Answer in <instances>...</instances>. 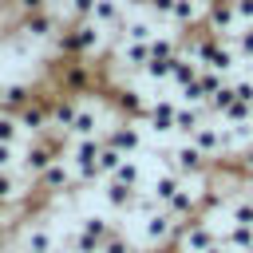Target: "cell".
<instances>
[{
  "label": "cell",
  "instance_id": "6da1fadb",
  "mask_svg": "<svg viewBox=\"0 0 253 253\" xmlns=\"http://www.w3.org/2000/svg\"><path fill=\"white\" fill-rule=\"evenodd\" d=\"M107 28H99L95 20H75V24H63V32L55 36V47L59 55L67 59H95L107 51Z\"/></svg>",
  "mask_w": 253,
  "mask_h": 253
},
{
  "label": "cell",
  "instance_id": "7a4b0ae2",
  "mask_svg": "<svg viewBox=\"0 0 253 253\" xmlns=\"http://www.w3.org/2000/svg\"><path fill=\"white\" fill-rule=\"evenodd\" d=\"M99 154H103V138H71L67 146V166L75 174V186H95L103 182L99 174Z\"/></svg>",
  "mask_w": 253,
  "mask_h": 253
},
{
  "label": "cell",
  "instance_id": "3957f363",
  "mask_svg": "<svg viewBox=\"0 0 253 253\" xmlns=\"http://www.w3.org/2000/svg\"><path fill=\"white\" fill-rule=\"evenodd\" d=\"M221 245V233L198 213V217H190V221H182L178 225V237H174V253H210V249H217Z\"/></svg>",
  "mask_w": 253,
  "mask_h": 253
},
{
  "label": "cell",
  "instance_id": "277c9868",
  "mask_svg": "<svg viewBox=\"0 0 253 253\" xmlns=\"http://www.w3.org/2000/svg\"><path fill=\"white\" fill-rule=\"evenodd\" d=\"M16 32L32 43H55V36L63 32V20H59V8H43V12H28V16H16Z\"/></svg>",
  "mask_w": 253,
  "mask_h": 253
},
{
  "label": "cell",
  "instance_id": "5b68a950",
  "mask_svg": "<svg viewBox=\"0 0 253 253\" xmlns=\"http://www.w3.org/2000/svg\"><path fill=\"white\" fill-rule=\"evenodd\" d=\"M111 233H115V221H111V217L87 213V217H79V225H75V233H71V249H75V253H99V245H103Z\"/></svg>",
  "mask_w": 253,
  "mask_h": 253
},
{
  "label": "cell",
  "instance_id": "8992f818",
  "mask_svg": "<svg viewBox=\"0 0 253 253\" xmlns=\"http://www.w3.org/2000/svg\"><path fill=\"white\" fill-rule=\"evenodd\" d=\"M162 162H166V170H174V174H182V178H194V174H206V170H213V162L186 138V142H178V146H170L166 154H162Z\"/></svg>",
  "mask_w": 253,
  "mask_h": 253
},
{
  "label": "cell",
  "instance_id": "52a82bcc",
  "mask_svg": "<svg viewBox=\"0 0 253 253\" xmlns=\"http://www.w3.org/2000/svg\"><path fill=\"white\" fill-rule=\"evenodd\" d=\"M178 217L170 213V210H154L150 217H142V241H146V249H166V245H174V237H178Z\"/></svg>",
  "mask_w": 253,
  "mask_h": 253
},
{
  "label": "cell",
  "instance_id": "ba28073f",
  "mask_svg": "<svg viewBox=\"0 0 253 253\" xmlns=\"http://www.w3.org/2000/svg\"><path fill=\"white\" fill-rule=\"evenodd\" d=\"M99 138H103L107 146H115L119 154H126V158H134V154L142 150V126H138L134 119H115Z\"/></svg>",
  "mask_w": 253,
  "mask_h": 253
},
{
  "label": "cell",
  "instance_id": "9c48e42d",
  "mask_svg": "<svg viewBox=\"0 0 253 253\" xmlns=\"http://www.w3.org/2000/svg\"><path fill=\"white\" fill-rule=\"evenodd\" d=\"M202 28H206L210 36H217V40H229V36L241 28V20H237V12H233V0H210L206 12H202Z\"/></svg>",
  "mask_w": 253,
  "mask_h": 253
},
{
  "label": "cell",
  "instance_id": "30bf717a",
  "mask_svg": "<svg viewBox=\"0 0 253 253\" xmlns=\"http://www.w3.org/2000/svg\"><path fill=\"white\" fill-rule=\"evenodd\" d=\"M36 186L43 190V194H67V190H75V174H71V166H67V158H59V162H51L40 178H36Z\"/></svg>",
  "mask_w": 253,
  "mask_h": 253
},
{
  "label": "cell",
  "instance_id": "8fae6325",
  "mask_svg": "<svg viewBox=\"0 0 253 253\" xmlns=\"http://www.w3.org/2000/svg\"><path fill=\"white\" fill-rule=\"evenodd\" d=\"M115 63H119V67H130V71H142V67L150 63V43L119 40V43H115Z\"/></svg>",
  "mask_w": 253,
  "mask_h": 253
},
{
  "label": "cell",
  "instance_id": "7c38bea8",
  "mask_svg": "<svg viewBox=\"0 0 253 253\" xmlns=\"http://www.w3.org/2000/svg\"><path fill=\"white\" fill-rule=\"evenodd\" d=\"M178 186H182V174H174V170H162V174H150V178L142 182V194H150L158 206H166V202L178 194Z\"/></svg>",
  "mask_w": 253,
  "mask_h": 253
},
{
  "label": "cell",
  "instance_id": "4fadbf2b",
  "mask_svg": "<svg viewBox=\"0 0 253 253\" xmlns=\"http://www.w3.org/2000/svg\"><path fill=\"white\" fill-rule=\"evenodd\" d=\"M174 111H178V103H170V99L146 103V115H142V123H146L154 134H170V130H174Z\"/></svg>",
  "mask_w": 253,
  "mask_h": 253
},
{
  "label": "cell",
  "instance_id": "5bb4252c",
  "mask_svg": "<svg viewBox=\"0 0 253 253\" xmlns=\"http://www.w3.org/2000/svg\"><path fill=\"white\" fill-rule=\"evenodd\" d=\"M91 20H95L99 28H107V32H119L123 20H126V0H95Z\"/></svg>",
  "mask_w": 253,
  "mask_h": 253
},
{
  "label": "cell",
  "instance_id": "9a60e30c",
  "mask_svg": "<svg viewBox=\"0 0 253 253\" xmlns=\"http://www.w3.org/2000/svg\"><path fill=\"white\" fill-rule=\"evenodd\" d=\"M202 12H206L202 0H174L170 24H174V28H198V24H202Z\"/></svg>",
  "mask_w": 253,
  "mask_h": 253
},
{
  "label": "cell",
  "instance_id": "2e32d148",
  "mask_svg": "<svg viewBox=\"0 0 253 253\" xmlns=\"http://www.w3.org/2000/svg\"><path fill=\"white\" fill-rule=\"evenodd\" d=\"M111 103L123 111V119L142 123V115H146V99H142V91H115V95H111Z\"/></svg>",
  "mask_w": 253,
  "mask_h": 253
},
{
  "label": "cell",
  "instance_id": "e0dca14e",
  "mask_svg": "<svg viewBox=\"0 0 253 253\" xmlns=\"http://www.w3.org/2000/svg\"><path fill=\"white\" fill-rule=\"evenodd\" d=\"M134 194H138V190H130V186H123V182H111V178H107V186H103V202H107L115 213H130Z\"/></svg>",
  "mask_w": 253,
  "mask_h": 253
},
{
  "label": "cell",
  "instance_id": "ac0fdd59",
  "mask_svg": "<svg viewBox=\"0 0 253 253\" xmlns=\"http://www.w3.org/2000/svg\"><path fill=\"white\" fill-rule=\"evenodd\" d=\"M111 182H123V186H130V190H142V166H138V158H123L119 166H115V174H107Z\"/></svg>",
  "mask_w": 253,
  "mask_h": 253
},
{
  "label": "cell",
  "instance_id": "d6986e66",
  "mask_svg": "<svg viewBox=\"0 0 253 253\" xmlns=\"http://www.w3.org/2000/svg\"><path fill=\"white\" fill-rule=\"evenodd\" d=\"M194 75H198V59L178 55L174 67H170V83H174V87H186V83H194Z\"/></svg>",
  "mask_w": 253,
  "mask_h": 253
},
{
  "label": "cell",
  "instance_id": "ffe728a7",
  "mask_svg": "<svg viewBox=\"0 0 253 253\" xmlns=\"http://www.w3.org/2000/svg\"><path fill=\"white\" fill-rule=\"evenodd\" d=\"M99 253H134V241H130V237H126V233L115 225V233H111V237L99 245Z\"/></svg>",
  "mask_w": 253,
  "mask_h": 253
},
{
  "label": "cell",
  "instance_id": "44dd1931",
  "mask_svg": "<svg viewBox=\"0 0 253 253\" xmlns=\"http://www.w3.org/2000/svg\"><path fill=\"white\" fill-rule=\"evenodd\" d=\"M91 8H95V0H63V16H67V24H75V20H91Z\"/></svg>",
  "mask_w": 253,
  "mask_h": 253
},
{
  "label": "cell",
  "instance_id": "7402d4cb",
  "mask_svg": "<svg viewBox=\"0 0 253 253\" xmlns=\"http://www.w3.org/2000/svg\"><path fill=\"white\" fill-rule=\"evenodd\" d=\"M123 158H126V154H119L115 146H107V142H103V154H99V174H103V178H107V174H115V166H119Z\"/></svg>",
  "mask_w": 253,
  "mask_h": 253
},
{
  "label": "cell",
  "instance_id": "603a6c76",
  "mask_svg": "<svg viewBox=\"0 0 253 253\" xmlns=\"http://www.w3.org/2000/svg\"><path fill=\"white\" fill-rule=\"evenodd\" d=\"M16 138H20V123H16V115L0 111V142H16Z\"/></svg>",
  "mask_w": 253,
  "mask_h": 253
},
{
  "label": "cell",
  "instance_id": "cb8c5ba5",
  "mask_svg": "<svg viewBox=\"0 0 253 253\" xmlns=\"http://www.w3.org/2000/svg\"><path fill=\"white\" fill-rule=\"evenodd\" d=\"M12 4V16H28V12H43V8H55L51 0H8Z\"/></svg>",
  "mask_w": 253,
  "mask_h": 253
},
{
  "label": "cell",
  "instance_id": "d4e9b609",
  "mask_svg": "<svg viewBox=\"0 0 253 253\" xmlns=\"http://www.w3.org/2000/svg\"><path fill=\"white\" fill-rule=\"evenodd\" d=\"M0 170H20V150H16V142H0Z\"/></svg>",
  "mask_w": 253,
  "mask_h": 253
},
{
  "label": "cell",
  "instance_id": "484cf974",
  "mask_svg": "<svg viewBox=\"0 0 253 253\" xmlns=\"http://www.w3.org/2000/svg\"><path fill=\"white\" fill-rule=\"evenodd\" d=\"M233 12H237V20H241V28L253 24V0H233Z\"/></svg>",
  "mask_w": 253,
  "mask_h": 253
},
{
  "label": "cell",
  "instance_id": "4316f807",
  "mask_svg": "<svg viewBox=\"0 0 253 253\" xmlns=\"http://www.w3.org/2000/svg\"><path fill=\"white\" fill-rule=\"evenodd\" d=\"M0 111H8V79H0Z\"/></svg>",
  "mask_w": 253,
  "mask_h": 253
},
{
  "label": "cell",
  "instance_id": "83f0119b",
  "mask_svg": "<svg viewBox=\"0 0 253 253\" xmlns=\"http://www.w3.org/2000/svg\"><path fill=\"white\" fill-rule=\"evenodd\" d=\"M210 253H237V249H229V245H217V249H210Z\"/></svg>",
  "mask_w": 253,
  "mask_h": 253
},
{
  "label": "cell",
  "instance_id": "f1b7e54d",
  "mask_svg": "<svg viewBox=\"0 0 253 253\" xmlns=\"http://www.w3.org/2000/svg\"><path fill=\"white\" fill-rule=\"evenodd\" d=\"M249 142H253V119H249Z\"/></svg>",
  "mask_w": 253,
  "mask_h": 253
},
{
  "label": "cell",
  "instance_id": "f546056e",
  "mask_svg": "<svg viewBox=\"0 0 253 253\" xmlns=\"http://www.w3.org/2000/svg\"><path fill=\"white\" fill-rule=\"evenodd\" d=\"M0 253H12V249H8V245H4V241H0Z\"/></svg>",
  "mask_w": 253,
  "mask_h": 253
},
{
  "label": "cell",
  "instance_id": "4dcf8cb0",
  "mask_svg": "<svg viewBox=\"0 0 253 253\" xmlns=\"http://www.w3.org/2000/svg\"><path fill=\"white\" fill-rule=\"evenodd\" d=\"M249 119H253V103H249Z\"/></svg>",
  "mask_w": 253,
  "mask_h": 253
},
{
  "label": "cell",
  "instance_id": "1f68e13d",
  "mask_svg": "<svg viewBox=\"0 0 253 253\" xmlns=\"http://www.w3.org/2000/svg\"><path fill=\"white\" fill-rule=\"evenodd\" d=\"M249 253H253V245H249Z\"/></svg>",
  "mask_w": 253,
  "mask_h": 253
}]
</instances>
